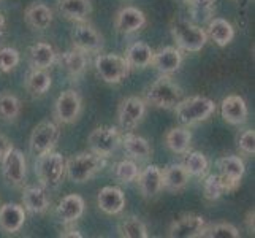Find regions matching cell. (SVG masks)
Masks as SVG:
<instances>
[{
    "label": "cell",
    "mask_w": 255,
    "mask_h": 238,
    "mask_svg": "<svg viewBox=\"0 0 255 238\" xmlns=\"http://www.w3.org/2000/svg\"><path fill=\"white\" fill-rule=\"evenodd\" d=\"M105 165H107V157H102L92 151L78 153L65 159V175L75 184H84L95 175H99Z\"/></svg>",
    "instance_id": "6da1fadb"
},
{
    "label": "cell",
    "mask_w": 255,
    "mask_h": 238,
    "mask_svg": "<svg viewBox=\"0 0 255 238\" xmlns=\"http://www.w3.org/2000/svg\"><path fill=\"white\" fill-rule=\"evenodd\" d=\"M184 99L182 87L173 81L170 75H160L147 87L144 92L146 105H152L155 108L171 110Z\"/></svg>",
    "instance_id": "7a4b0ae2"
},
{
    "label": "cell",
    "mask_w": 255,
    "mask_h": 238,
    "mask_svg": "<svg viewBox=\"0 0 255 238\" xmlns=\"http://www.w3.org/2000/svg\"><path fill=\"white\" fill-rule=\"evenodd\" d=\"M171 35L176 48L186 52H198L205 48L208 41L206 30L201 25L187 19H181V17L173 21Z\"/></svg>",
    "instance_id": "3957f363"
},
{
    "label": "cell",
    "mask_w": 255,
    "mask_h": 238,
    "mask_svg": "<svg viewBox=\"0 0 255 238\" xmlns=\"http://www.w3.org/2000/svg\"><path fill=\"white\" fill-rule=\"evenodd\" d=\"M176 118L182 126L190 127L203 122L213 116L216 111V103L203 95L189 97V99H182L174 107Z\"/></svg>",
    "instance_id": "277c9868"
},
{
    "label": "cell",
    "mask_w": 255,
    "mask_h": 238,
    "mask_svg": "<svg viewBox=\"0 0 255 238\" xmlns=\"http://www.w3.org/2000/svg\"><path fill=\"white\" fill-rule=\"evenodd\" d=\"M35 173L43 188L57 189L65 178V157L54 151L37 157Z\"/></svg>",
    "instance_id": "5b68a950"
},
{
    "label": "cell",
    "mask_w": 255,
    "mask_h": 238,
    "mask_svg": "<svg viewBox=\"0 0 255 238\" xmlns=\"http://www.w3.org/2000/svg\"><path fill=\"white\" fill-rule=\"evenodd\" d=\"M60 138V127L57 122L41 121L33 127L29 138V149L32 156L40 157L51 153Z\"/></svg>",
    "instance_id": "8992f818"
},
{
    "label": "cell",
    "mask_w": 255,
    "mask_h": 238,
    "mask_svg": "<svg viewBox=\"0 0 255 238\" xmlns=\"http://www.w3.org/2000/svg\"><path fill=\"white\" fill-rule=\"evenodd\" d=\"M95 70L105 83L119 84L130 75V65L124 56L119 54H99L95 57Z\"/></svg>",
    "instance_id": "52a82bcc"
},
{
    "label": "cell",
    "mask_w": 255,
    "mask_h": 238,
    "mask_svg": "<svg viewBox=\"0 0 255 238\" xmlns=\"http://www.w3.org/2000/svg\"><path fill=\"white\" fill-rule=\"evenodd\" d=\"M0 162H2V175L6 184L16 189H22L25 186V176H27V161H25L24 153L11 146L0 159Z\"/></svg>",
    "instance_id": "ba28073f"
},
{
    "label": "cell",
    "mask_w": 255,
    "mask_h": 238,
    "mask_svg": "<svg viewBox=\"0 0 255 238\" xmlns=\"http://www.w3.org/2000/svg\"><path fill=\"white\" fill-rule=\"evenodd\" d=\"M70 37H72L73 48L86 52V54H99L105 46L103 35L87 21L75 22Z\"/></svg>",
    "instance_id": "9c48e42d"
},
{
    "label": "cell",
    "mask_w": 255,
    "mask_h": 238,
    "mask_svg": "<svg viewBox=\"0 0 255 238\" xmlns=\"http://www.w3.org/2000/svg\"><path fill=\"white\" fill-rule=\"evenodd\" d=\"M121 138L122 135L116 127L100 126V127H95L89 134L87 143H89L92 153L99 154L102 157H110L121 146Z\"/></svg>",
    "instance_id": "30bf717a"
},
{
    "label": "cell",
    "mask_w": 255,
    "mask_h": 238,
    "mask_svg": "<svg viewBox=\"0 0 255 238\" xmlns=\"http://www.w3.org/2000/svg\"><path fill=\"white\" fill-rule=\"evenodd\" d=\"M146 114V102L138 95H130L119 103L118 122L119 127L126 132H131L138 127Z\"/></svg>",
    "instance_id": "8fae6325"
},
{
    "label": "cell",
    "mask_w": 255,
    "mask_h": 238,
    "mask_svg": "<svg viewBox=\"0 0 255 238\" xmlns=\"http://www.w3.org/2000/svg\"><path fill=\"white\" fill-rule=\"evenodd\" d=\"M83 110L81 95L73 89L59 94L54 103V118L57 124H73Z\"/></svg>",
    "instance_id": "7c38bea8"
},
{
    "label": "cell",
    "mask_w": 255,
    "mask_h": 238,
    "mask_svg": "<svg viewBox=\"0 0 255 238\" xmlns=\"http://www.w3.org/2000/svg\"><path fill=\"white\" fill-rule=\"evenodd\" d=\"M217 167L227 192H232L240 186V181L246 172L244 161L240 156H224L217 161Z\"/></svg>",
    "instance_id": "4fadbf2b"
},
{
    "label": "cell",
    "mask_w": 255,
    "mask_h": 238,
    "mask_svg": "<svg viewBox=\"0 0 255 238\" xmlns=\"http://www.w3.org/2000/svg\"><path fill=\"white\" fill-rule=\"evenodd\" d=\"M87 56L89 54L73 48L62 52V54H57L56 60L72 81H78L87 70V64H89V57Z\"/></svg>",
    "instance_id": "5bb4252c"
},
{
    "label": "cell",
    "mask_w": 255,
    "mask_h": 238,
    "mask_svg": "<svg viewBox=\"0 0 255 238\" xmlns=\"http://www.w3.org/2000/svg\"><path fill=\"white\" fill-rule=\"evenodd\" d=\"M146 25V14L135 6H126L114 17V29L122 35H131Z\"/></svg>",
    "instance_id": "9a60e30c"
},
{
    "label": "cell",
    "mask_w": 255,
    "mask_h": 238,
    "mask_svg": "<svg viewBox=\"0 0 255 238\" xmlns=\"http://www.w3.org/2000/svg\"><path fill=\"white\" fill-rule=\"evenodd\" d=\"M22 207L30 215H45L51 207L48 189L40 186L22 188Z\"/></svg>",
    "instance_id": "2e32d148"
},
{
    "label": "cell",
    "mask_w": 255,
    "mask_h": 238,
    "mask_svg": "<svg viewBox=\"0 0 255 238\" xmlns=\"http://www.w3.org/2000/svg\"><path fill=\"white\" fill-rule=\"evenodd\" d=\"M206 226L205 218L198 215H182L174 219L168 227V237L171 238H193L198 237L201 229Z\"/></svg>",
    "instance_id": "e0dca14e"
},
{
    "label": "cell",
    "mask_w": 255,
    "mask_h": 238,
    "mask_svg": "<svg viewBox=\"0 0 255 238\" xmlns=\"http://www.w3.org/2000/svg\"><path fill=\"white\" fill-rule=\"evenodd\" d=\"M138 188L146 200L155 199L163 191L162 188V169L157 165H147L138 173Z\"/></svg>",
    "instance_id": "ac0fdd59"
},
{
    "label": "cell",
    "mask_w": 255,
    "mask_h": 238,
    "mask_svg": "<svg viewBox=\"0 0 255 238\" xmlns=\"http://www.w3.org/2000/svg\"><path fill=\"white\" fill-rule=\"evenodd\" d=\"M182 64V52L176 46H165L154 51L152 64L160 75H173Z\"/></svg>",
    "instance_id": "d6986e66"
},
{
    "label": "cell",
    "mask_w": 255,
    "mask_h": 238,
    "mask_svg": "<svg viewBox=\"0 0 255 238\" xmlns=\"http://www.w3.org/2000/svg\"><path fill=\"white\" fill-rule=\"evenodd\" d=\"M221 113L225 122L232 126H241L248 121L249 110L246 100L240 95H228L221 103Z\"/></svg>",
    "instance_id": "ffe728a7"
},
{
    "label": "cell",
    "mask_w": 255,
    "mask_h": 238,
    "mask_svg": "<svg viewBox=\"0 0 255 238\" xmlns=\"http://www.w3.org/2000/svg\"><path fill=\"white\" fill-rule=\"evenodd\" d=\"M97 205L107 215H121L126 208V196L116 186H105L99 191Z\"/></svg>",
    "instance_id": "44dd1931"
},
{
    "label": "cell",
    "mask_w": 255,
    "mask_h": 238,
    "mask_svg": "<svg viewBox=\"0 0 255 238\" xmlns=\"http://www.w3.org/2000/svg\"><path fill=\"white\" fill-rule=\"evenodd\" d=\"M84 199L78 194H68L59 202L56 213L62 224H75L84 215Z\"/></svg>",
    "instance_id": "7402d4cb"
},
{
    "label": "cell",
    "mask_w": 255,
    "mask_h": 238,
    "mask_svg": "<svg viewBox=\"0 0 255 238\" xmlns=\"http://www.w3.org/2000/svg\"><path fill=\"white\" fill-rule=\"evenodd\" d=\"M25 223V210L17 204L0 205V231L5 234L19 232Z\"/></svg>",
    "instance_id": "603a6c76"
},
{
    "label": "cell",
    "mask_w": 255,
    "mask_h": 238,
    "mask_svg": "<svg viewBox=\"0 0 255 238\" xmlns=\"http://www.w3.org/2000/svg\"><path fill=\"white\" fill-rule=\"evenodd\" d=\"M52 10L41 2L30 3L24 11V19L27 22L29 27H32L37 32H43L51 27L52 24Z\"/></svg>",
    "instance_id": "cb8c5ba5"
},
{
    "label": "cell",
    "mask_w": 255,
    "mask_h": 238,
    "mask_svg": "<svg viewBox=\"0 0 255 238\" xmlns=\"http://www.w3.org/2000/svg\"><path fill=\"white\" fill-rule=\"evenodd\" d=\"M190 175L182 164H170L162 170V188L168 192H181L189 184Z\"/></svg>",
    "instance_id": "d4e9b609"
},
{
    "label": "cell",
    "mask_w": 255,
    "mask_h": 238,
    "mask_svg": "<svg viewBox=\"0 0 255 238\" xmlns=\"http://www.w3.org/2000/svg\"><path fill=\"white\" fill-rule=\"evenodd\" d=\"M121 145L124 148V151L135 161H147L152 157V146L146 138L126 132L121 138Z\"/></svg>",
    "instance_id": "484cf974"
},
{
    "label": "cell",
    "mask_w": 255,
    "mask_h": 238,
    "mask_svg": "<svg viewBox=\"0 0 255 238\" xmlns=\"http://www.w3.org/2000/svg\"><path fill=\"white\" fill-rule=\"evenodd\" d=\"M57 11L68 21L83 22L92 13V3L91 0H57Z\"/></svg>",
    "instance_id": "4316f807"
},
{
    "label": "cell",
    "mask_w": 255,
    "mask_h": 238,
    "mask_svg": "<svg viewBox=\"0 0 255 238\" xmlns=\"http://www.w3.org/2000/svg\"><path fill=\"white\" fill-rule=\"evenodd\" d=\"M56 57H57L56 49L46 41H38L29 48V62L32 68L48 70L56 62Z\"/></svg>",
    "instance_id": "83f0119b"
},
{
    "label": "cell",
    "mask_w": 255,
    "mask_h": 238,
    "mask_svg": "<svg viewBox=\"0 0 255 238\" xmlns=\"http://www.w3.org/2000/svg\"><path fill=\"white\" fill-rule=\"evenodd\" d=\"M206 35L217 46H227L235 38V27L224 17H213L208 22Z\"/></svg>",
    "instance_id": "f1b7e54d"
},
{
    "label": "cell",
    "mask_w": 255,
    "mask_h": 238,
    "mask_svg": "<svg viewBox=\"0 0 255 238\" xmlns=\"http://www.w3.org/2000/svg\"><path fill=\"white\" fill-rule=\"evenodd\" d=\"M126 60L133 68H146L152 64L154 49L144 41H135L126 51Z\"/></svg>",
    "instance_id": "f546056e"
},
{
    "label": "cell",
    "mask_w": 255,
    "mask_h": 238,
    "mask_svg": "<svg viewBox=\"0 0 255 238\" xmlns=\"http://www.w3.org/2000/svg\"><path fill=\"white\" fill-rule=\"evenodd\" d=\"M165 145L174 154H186L190 151L192 145V134L189 127H173L166 132L165 135Z\"/></svg>",
    "instance_id": "4dcf8cb0"
},
{
    "label": "cell",
    "mask_w": 255,
    "mask_h": 238,
    "mask_svg": "<svg viewBox=\"0 0 255 238\" xmlns=\"http://www.w3.org/2000/svg\"><path fill=\"white\" fill-rule=\"evenodd\" d=\"M25 89L32 97H43L49 89L52 84L51 75L46 70H40V68H30V72L25 76Z\"/></svg>",
    "instance_id": "1f68e13d"
},
{
    "label": "cell",
    "mask_w": 255,
    "mask_h": 238,
    "mask_svg": "<svg viewBox=\"0 0 255 238\" xmlns=\"http://www.w3.org/2000/svg\"><path fill=\"white\" fill-rule=\"evenodd\" d=\"M190 21L198 25L208 24L216 13V0H186Z\"/></svg>",
    "instance_id": "d6a6232c"
},
{
    "label": "cell",
    "mask_w": 255,
    "mask_h": 238,
    "mask_svg": "<svg viewBox=\"0 0 255 238\" xmlns=\"http://www.w3.org/2000/svg\"><path fill=\"white\" fill-rule=\"evenodd\" d=\"M21 100L11 92L0 94V121L14 122L21 114Z\"/></svg>",
    "instance_id": "836d02e7"
},
{
    "label": "cell",
    "mask_w": 255,
    "mask_h": 238,
    "mask_svg": "<svg viewBox=\"0 0 255 238\" xmlns=\"http://www.w3.org/2000/svg\"><path fill=\"white\" fill-rule=\"evenodd\" d=\"M184 162L182 165L186 167V170L189 172L190 176H195V178H203L208 175L209 170V164L208 159L203 153L200 151H187L184 154Z\"/></svg>",
    "instance_id": "e575fe53"
},
{
    "label": "cell",
    "mask_w": 255,
    "mask_h": 238,
    "mask_svg": "<svg viewBox=\"0 0 255 238\" xmlns=\"http://www.w3.org/2000/svg\"><path fill=\"white\" fill-rule=\"evenodd\" d=\"M119 234L126 238H147V227L146 224L136 216H128L122 219L119 224Z\"/></svg>",
    "instance_id": "d590c367"
},
{
    "label": "cell",
    "mask_w": 255,
    "mask_h": 238,
    "mask_svg": "<svg viewBox=\"0 0 255 238\" xmlns=\"http://www.w3.org/2000/svg\"><path fill=\"white\" fill-rule=\"evenodd\" d=\"M138 173H139L138 165H136L135 161H131V159H124V161H119L116 165L113 167L114 178H116L119 183H124V184L136 181Z\"/></svg>",
    "instance_id": "8d00e7d4"
},
{
    "label": "cell",
    "mask_w": 255,
    "mask_h": 238,
    "mask_svg": "<svg viewBox=\"0 0 255 238\" xmlns=\"http://www.w3.org/2000/svg\"><path fill=\"white\" fill-rule=\"evenodd\" d=\"M198 237H203V238H240V231L233 224L219 223V224L205 226L201 229Z\"/></svg>",
    "instance_id": "74e56055"
},
{
    "label": "cell",
    "mask_w": 255,
    "mask_h": 238,
    "mask_svg": "<svg viewBox=\"0 0 255 238\" xmlns=\"http://www.w3.org/2000/svg\"><path fill=\"white\" fill-rule=\"evenodd\" d=\"M203 178V196L208 202L219 200L227 192L221 175H206Z\"/></svg>",
    "instance_id": "f35d334b"
},
{
    "label": "cell",
    "mask_w": 255,
    "mask_h": 238,
    "mask_svg": "<svg viewBox=\"0 0 255 238\" xmlns=\"http://www.w3.org/2000/svg\"><path fill=\"white\" fill-rule=\"evenodd\" d=\"M21 54L19 51L11 46H2L0 48V75L10 73L19 65Z\"/></svg>",
    "instance_id": "ab89813d"
},
{
    "label": "cell",
    "mask_w": 255,
    "mask_h": 238,
    "mask_svg": "<svg viewBox=\"0 0 255 238\" xmlns=\"http://www.w3.org/2000/svg\"><path fill=\"white\" fill-rule=\"evenodd\" d=\"M238 148L240 151L246 156L255 154V130L248 129L238 137Z\"/></svg>",
    "instance_id": "60d3db41"
},
{
    "label": "cell",
    "mask_w": 255,
    "mask_h": 238,
    "mask_svg": "<svg viewBox=\"0 0 255 238\" xmlns=\"http://www.w3.org/2000/svg\"><path fill=\"white\" fill-rule=\"evenodd\" d=\"M13 145H11V142L8 140L3 134H0V159H2L3 156H5V153L10 149Z\"/></svg>",
    "instance_id": "b9f144b4"
},
{
    "label": "cell",
    "mask_w": 255,
    "mask_h": 238,
    "mask_svg": "<svg viewBox=\"0 0 255 238\" xmlns=\"http://www.w3.org/2000/svg\"><path fill=\"white\" fill-rule=\"evenodd\" d=\"M60 237L62 238H67V237H76V238H81L83 235L76 231V229L72 226V224H65V231L60 232Z\"/></svg>",
    "instance_id": "7bdbcfd3"
},
{
    "label": "cell",
    "mask_w": 255,
    "mask_h": 238,
    "mask_svg": "<svg viewBox=\"0 0 255 238\" xmlns=\"http://www.w3.org/2000/svg\"><path fill=\"white\" fill-rule=\"evenodd\" d=\"M246 224H248L249 232L254 234V211H249V213H248V218H246Z\"/></svg>",
    "instance_id": "ee69618b"
},
{
    "label": "cell",
    "mask_w": 255,
    "mask_h": 238,
    "mask_svg": "<svg viewBox=\"0 0 255 238\" xmlns=\"http://www.w3.org/2000/svg\"><path fill=\"white\" fill-rule=\"evenodd\" d=\"M5 29H6V21H5V16L0 14V38H2V35L5 33Z\"/></svg>",
    "instance_id": "f6af8a7d"
}]
</instances>
